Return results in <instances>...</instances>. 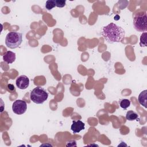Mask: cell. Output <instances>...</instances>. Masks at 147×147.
I'll list each match as a JSON object with an SVG mask.
<instances>
[{"mask_svg":"<svg viewBox=\"0 0 147 147\" xmlns=\"http://www.w3.org/2000/svg\"><path fill=\"white\" fill-rule=\"evenodd\" d=\"M56 6L55 0H48L45 3V7L48 10H51Z\"/></svg>","mask_w":147,"mask_h":147,"instance_id":"4fadbf2b","label":"cell"},{"mask_svg":"<svg viewBox=\"0 0 147 147\" xmlns=\"http://www.w3.org/2000/svg\"><path fill=\"white\" fill-rule=\"evenodd\" d=\"M66 1L64 0H55L56 6L58 7H63L65 5Z\"/></svg>","mask_w":147,"mask_h":147,"instance_id":"5bb4252c","label":"cell"},{"mask_svg":"<svg viewBox=\"0 0 147 147\" xmlns=\"http://www.w3.org/2000/svg\"><path fill=\"white\" fill-rule=\"evenodd\" d=\"M85 128V124L81 121H73L72 124L71 125V129L74 133H77L80 132L81 130H84Z\"/></svg>","mask_w":147,"mask_h":147,"instance_id":"52a82bcc","label":"cell"},{"mask_svg":"<svg viewBox=\"0 0 147 147\" xmlns=\"http://www.w3.org/2000/svg\"><path fill=\"white\" fill-rule=\"evenodd\" d=\"M146 36L147 33L146 32H144L140 37V45L141 47H145L147 46V42H146Z\"/></svg>","mask_w":147,"mask_h":147,"instance_id":"7c38bea8","label":"cell"},{"mask_svg":"<svg viewBox=\"0 0 147 147\" xmlns=\"http://www.w3.org/2000/svg\"><path fill=\"white\" fill-rule=\"evenodd\" d=\"M48 98V94L43 88L37 87L30 92V98L32 102L36 104L43 103Z\"/></svg>","mask_w":147,"mask_h":147,"instance_id":"3957f363","label":"cell"},{"mask_svg":"<svg viewBox=\"0 0 147 147\" xmlns=\"http://www.w3.org/2000/svg\"><path fill=\"white\" fill-rule=\"evenodd\" d=\"M27 109L26 102L21 99L15 100L12 105L13 111L18 115H21L25 113Z\"/></svg>","mask_w":147,"mask_h":147,"instance_id":"5b68a950","label":"cell"},{"mask_svg":"<svg viewBox=\"0 0 147 147\" xmlns=\"http://www.w3.org/2000/svg\"><path fill=\"white\" fill-rule=\"evenodd\" d=\"M138 117V114L134 111H128L126 114V118L128 121H134Z\"/></svg>","mask_w":147,"mask_h":147,"instance_id":"30bf717a","label":"cell"},{"mask_svg":"<svg viewBox=\"0 0 147 147\" xmlns=\"http://www.w3.org/2000/svg\"><path fill=\"white\" fill-rule=\"evenodd\" d=\"M119 103L121 108L123 109H126L130 106L131 103H130V101L127 99H122L120 100Z\"/></svg>","mask_w":147,"mask_h":147,"instance_id":"8fae6325","label":"cell"},{"mask_svg":"<svg viewBox=\"0 0 147 147\" xmlns=\"http://www.w3.org/2000/svg\"><path fill=\"white\" fill-rule=\"evenodd\" d=\"M16 84L18 88L21 90H25L29 85V79L25 75H21L16 79Z\"/></svg>","mask_w":147,"mask_h":147,"instance_id":"8992f818","label":"cell"},{"mask_svg":"<svg viewBox=\"0 0 147 147\" xmlns=\"http://www.w3.org/2000/svg\"><path fill=\"white\" fill-rule=\"evenodd\" d=\"M138 102L140 105L146 108V99H147V90L142 91L138 95Z\"/></svg>","mask_w":147,"mask_h":147,"instance_id":"9c48e42d","label":"cell"},{"mask_svg":"<svg viewBox=\"0 0 147 147\" xmlns=\"http://www.w3.org/2000/svg\"><path fill=\"white\" fill-rule=\"evenodd\" d=\"M7 89H8L9 91H12L14 90V86L13 84H7Z\"/></svg>","mask_w":147,"mask_h":147,"instance_id":"9a60e30c","label":"cell"},{"mask_svg":"<svg viewBox=\"0 0 147 147\" xmlns=\"http://www.w3.org/2000/svg\"><path fill=\"white\" fill-rule=\"evenodd\" d=\"M16 53L11 51H8L3 55V60L7 64L13 63L16 60Z\"/></svg>","mask_w":147,"mask_h":147,"instance_id":"ba28073f","label":"cell"},{"mask_svg":"<svg viewBox=\"0 0 147 147\" xmlns=\"http://www.w3.org/2000/svg\"><path fill=\"white\" fill-rule=\"evenodd\" d=\"M133 26L134 29L140 32H146L147 30V16L146 13L138 14L134 17Z\"/></svg>","mask_w":147,"mask_h":147,"instance_id":"277c9868","label":"cell"},{"mask_svg":"<svg viewBox=\"0 0 147 147\" xmlns=\"http://www.w3.org/2000/svg\"><path fill=\"white\" fill-rule=\"evenodd\" d=\"M102 35L109 42H121L125 36V30L120 26L111 22L103 27Z\"/></svg>","mask_w":147,"mask_h":147,"instance_id":"6da1fadb","label":"cell"},{"mask_svg":"<svg viewBox=\"0 0 147 147\" xmlns=\"http://www.w3.org/2000/svg\"><path fill=\"white\" fill-rule=\"evenodd\" d=\"M22 41V34L17 32H11L6 36L5 44L11 49L18 48Z\"/></svg>","mask_w":147,"mask_h":147,"instance_id":"7a4b0ae2","label":"cell"}]
</instances>
